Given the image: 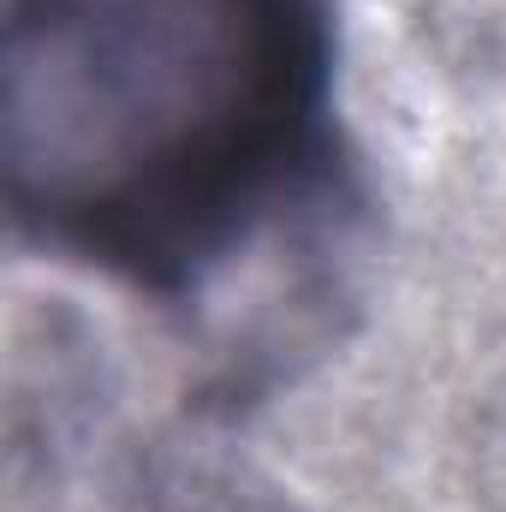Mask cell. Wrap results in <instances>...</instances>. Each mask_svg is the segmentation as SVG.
Instances as JSON below:
<instances>
[{
    "label": "cell",
    "mask_w": 506,
    "mask_h": 512,
    "mask_svg": "<svg viewBox=\"0 0 506 512\" xmlns=\"http://www.w3.org/2000/svg\"><path fill=\"white\" fill-rule=\"evenodd\" d=\"M12 227L197 310L346 209L328 0H6Z\"/></svg>",
    "instance_id": "1"
}]
</instances>
